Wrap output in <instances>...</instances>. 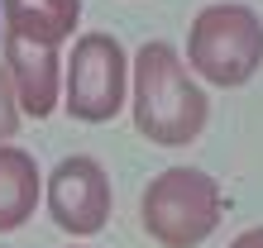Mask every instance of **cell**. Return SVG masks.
<instances>
[{"label": "cell", "mask_w": 263, "mask_h": 248, "mask_svg": "<svg viewBox=\"0 0 263 248\" xmlns=\"http://www.w3.org/2000/svg\"><path fill=\"white\" fill-rule=\"evenodd\" d=\"M67 248H86V243H67Z\"/></svg>", "instance_id": "8fae6325"}, {"label": "cell", "mask_w": 263, "mask_h": 248, "mask_svg": "<svg viewBox=\"0 0 263 248\" xmlns=\"http://www.w3.org/2000/svg\"><path fill=\"white\" fill-rule=\"evenodd\" d=\"M187 62L206 86L239 91L263 67V14L239 0H215L196 10L187 29Z\"/></svg>", "instance_id": "3957f363"}, {"label": "cell", "mask_w": 263, "mask_h": 248, "mask_svg": "<svg viewBox=\"0 0 263 248\" xmlns=\"http://www.w3.org/2000/svg\"><path fill=\"white\" fill-rule=\"evenodd\" d=\"M20 119H24L20 91H14V76H10V67L0 62V143H10V138L20 134Z\"/></svg>", "instance_id": "9c48e42d"}, {"label": "cell", "mask_w": 263, "mask_h": 248, "mask_svg": "<svg viewBox=\"0 0 263 248\" xmlns=\"http://www.w3.org/2000/svg\"><path fill=\"white\" fill-rule=\"evenodd\" d=\"M43 205L48 220L72 239H96L110 224L115 210V191H110V172L91 158V153H67L63 162L43 181Z\"/></svg>", "instance_id": "5b68a950"}, {"label": "cell", "mask_w": 263, "mask_h": 248, "mask_svg": "<svg viewBox=\"0 0 263 248\" xmlns=\"http://www.w3.org/2000/svg\"><path fill=\"white\" fill-rule=\"evenodd\" d=\"M225 248H263V224H254V229H244V234H235V243H225Z\"/></svg>", "instance_id": "30bf717a"}, {"label": "cell", "mask_w": 263, "mask_h": 248, "mask_svg": "<svg viewBox=\"0 0 263 248\" xmlns=\"http://www.w3.org/2000/svg\"><path fill=\"white\" fill-rule=\"evenodd\" d=\"M0 62L10 67L14 76V91H20V105L29 119H48L58 105H63V76H67V62L58 57L63 48L53 43H39V38H24V34H0Z\"/></svg>", "instance_id": "8992f818"}, {"label": "cell", "mask_w": 263, "mask_h": 248, "mask_svg": "<svg viewBox=\"0 0 263 248\" xmlns=\"http://www.w3.org/2000/svg\"><path fill=\"white\" fill-rule=\"evenodd\" d=\"M129 110L134 129L158 148H187L201 138L211 119V96L196 81L192 62L167 38H148L134 48V76H129Z\"/></svg>", "instance_id": "6da1fadb"}, {"label": "cell", "mask_w": 263, "mask_h": 248, "mask_svg": "<svg viewBox=\"0 0 263 248\" xmlns=\"http://www.w3.org/2000/svg\"><path fill=\"white\" fill-rule=\"evenodd\" d=\"M225 220V191L201 167H163L139 196V224L158 248H196Z\"/></svg>", "instance_id": "7a4b0ae2"}, {"label": "cell", "mask_w": 263, "mask_h": 248, "mask_svg": "<svg viewBox=\"0 0 263 248\" xmlns=\"http://www.w3.org/2000/svg\"><path fill=\"white\" fill-rule=\"evenodd\" d=\"M0 24L10 34L63 48L82 24V0H0Z\"/></svg>", "instance_id": "ba28073f"}, {"label": "cell", "mask_w": 263, "mask_h": 248, "mask_svg": "<svg viewBox=\"0 0 263 248\" xmlns=\"http://www.w3.org/2000/svg\"><path fill=\"white\" fill-rule=\"evenodd\" d=\"M134 62L115 34H82L72 38L67 76H63V110L77 124H110L129 100Z\"/></svg>", "instance_id": "277c9868"}, {"label": "cell", "mask_w": 263, "mask_h": 248, "mask_svg": "<svg viewBox=\"0 0 263 248\" xmlns=\"http://www.w3.org/2000/svg\"><path fill=\"white\" fill-rule=\"evenodd\" d=\"M39 205H43V177H39L34 153L0 143V234L24 229Z\"/></svg>", "instance_id": "52a82bcc"}]
</instances>
